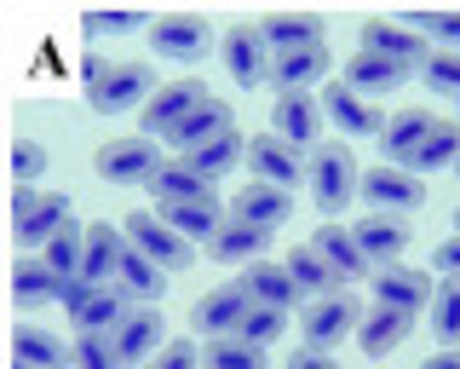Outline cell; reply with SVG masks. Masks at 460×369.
<instances>
[{"instance_id":"50","label":"cell","mask_w":460,"mask_h":369,"mask_svg":"<svg viewBox=\"0 0 460 369\" xmlns=\"http://www.w3.org/2000/svg\"><path fill=\"white\" fill-rule=\"evenodd\" d=\"M110 64H115V58H104V52H86V58H81V81H86V93H93L98 81L110 76Z\"/></svg>"},{"instance_id":"28","label":"cell","mask_w":460,"mask_h":369,"mask_svg":"<svg viewBox=\"0 0 460 369\" xmlns=\"http://www.w3.org/2000/svg\"><path fill=\"white\" fill-rule=\"evenodd\" d=\"M64 289L69 283L58 277L47 260H35V254L12 266V301L18 306H64Z\"/></svg>"},{"instance_id":"13","label":"cell","mask_w":460,"mask_h":369,"mask_svg":"<svg viewBox=\"0 0 460 369\" xmlns=\"http://www.w3.org/2000/svg\"><path fill=\"white\" fill-rule=\"evenodd\" d=\"M225 69H230L236 87H265V81H270L277 52L265 47L259 23H236V30H225Z\"/></svg>"},{"instance_id":"7","label":"cell","mask_w":460,"mask_h":369,"mask_svg":"<svg viewBox=\"0 0 460 369\" xmlns=\"http://www.w3.org/2000/svg\"><path fill=\"white\" fill-rule=\"evenodd\" d=\"M150 52H162L172 64H196L213 52V23L196 18V12H167V18L150 23Z\"/></svg>"},{"instance_id":"54","label":"cell","mask_w":460,"mask_h":369,"mask_svg":"<svg viewBox=\"0 0 460 369\" xmlns=\"http://www.w3.org/2000/svg\"><path fill=\"white\" fill-rule=\"evenodd\" d=\"M455 174H460V167H455Z\"/></svg>"},{"instance_id":"52","label":"cell","mask_w":460,"mask_h":369,"mask_svg":"<svg viewBox=\"0 0 460 369\" xmlns=\"http://www.w3.org/2000/svg\"><path fill=\"white\" fill-rule=\"evenodd\" d=\"M455 231H460V208H455Z\"/></svg>"},{"instance_id":"18","label":"cell","mask_w":460,"mask_h":369,"mask_svg":"<svg viewBox=\"0 0 460 369\" xmlns=\"http://www.w3.org/2000/svg\"><path fill=\"white\" fill-rule=\"evenodd\" d=\"M368 294L374 306H392V311H420L431 306V294H438V283H431L426 272H414V266H380V272L368 277Z\"/></svg>"},{"instance_id":"31","label":"cell","mask_w":460,"mask_h":369,"mask_svg":"<svg viewBox=\"0 0 460 369\" xmlns=\"http://www.w3.org/2000/svg\"><path fill=\"white\" fill-rule=\"evenodd\" d=\"M265 248H270V231H253V225H242V220H225V231L208 243V260L242 266V272H248L253 260H265Z\"/></svg>"},{"instance_id":"2","label":"cell","mask_w":460,"mask_h":369,"mask_svg":"<svg viewBox=\"0 0 460 369\" xmlns=\"http://www.w3.org/2000/svg\"><path fill=\"white\" fill-rule=\"evenodd\" d=\"M311 196H316V208L323 214H340L351 196H363V167H357V156L345 150V145H323L311 156Z\"/></svg>"},{"instance_id":"53","label":"cell","mask_w":460,"mask_h":369,"mask_svg":"<svg viewBox=\"0 0 460 369\" xmlns=\"http://www.w3.org/2000/svg\"><path fill=\"white\" fill-rule=\"evenodd\" d=\"M455 116H460V104H455Z\"/></svg>"},{"instance_id":"51","label":"cell","mask_w":460,"mask_h":369,"mask_svg":"<svg viewBox=\"0 0 460 369\" xmlns=\"http://www.w3.org/2000/svg\"><path fill=\"white\" fill-rule=\"evenodd\" d=\"M420 369H460V346H455V352H443V346H438V352H431V358H426Z\"/></svg>"},{"instance_id":"21","label":"cell","mask_w":460,"mask_h":369,"mask_svg":"<svg viewBox=\"0 0 460 369\" xmlns=\"http://www.w3.org/2000/svg\"><path fill=\"white\" fill-rule=\"evenodd\" d=\"M311 248L340 272V283H368V266H374V260L363 254V243H357L351 225H334V220L316 225V231H311Z\"/></svg>"},{"instance_id":"20","label":"cell","mask_w":460,"mask_h":369,"mask_svg":"<svg viewBox=\"0 0 460 369\" xmlns=\"http://www.w3.org/2000/svg\"><path fill=\"white\" fill-rule=\"evenodd\" d=\"M127 225H110V220H93L86 225V283H98V289H115V272H121L127 260Z\"/></svg>"},{"instance_id":"46","label":"cell","mask_w":460,"mask_h":369,"mask_svg":"<svg viewBox=\"0 0 460 369\" xmlns=\"http://www.w3.org/2000/svg\"><path fill=\"white\" fill-rule=\"evenodd\" d=\"M277 335H288V311H270V306H253V318L242 323V340H253V346H270Z\"/></svg>"},{"instance_id":"42","label":"cell","mask_w":460,"mask_h":369,"mask_svg":"<svg viewBox=\"0 0 460 369\" xmlns=\"http://www.w3.org/2000/svg\"><path fill=\"white\" fill-rule=\"evenodd\" d=\"M155 18H144V12H86L81 18V35L86 40H104V35H133V30H150Z\"/></svg>"},{"instance_id":"3","label":"cell","mask_w":460,"mask_h":369,"mask_svg":"<svg viewBox=\"0 0 460 369\" xmlns=\"http://www.w3.org/2000/svg\"><path fill=\"white\" fill-rule=\"evenodd\" d=\"M201 104H213V93H208V81H196V76H184V81H167L162 93L150 98V104L138 110V122H144V139H172L184 122L196 116Z\"/></svg>"},{"instance_id":"34","label":"cell","mask_w":460,"mask_h":369,"mask_svg":"<svg viewBox=\"0 0 460 369\" xmlns=\"http://www.w3.org/2000/svg\"><path fill=\"white\" fill-rule=\"evenodd\" d=\"M184 167H196L201 179L213 184V191H219V179L230 174V167L236 162H248V139L242 133H225V139H213V145H201V150H190V156H179Z\"/></svg>"},{"instance_id":"36","label":"cell","mask_w":460,"mask_h":369,"mask_svg":"<svg viewBox=\"0 0 460 369\" xmlns=\"http://www.w3.org/2000/svg\"><path fill=\"white\" fill-rule=\"evenodd\" d=\"M282 266L294 272L299 289H305V301H328V294H345V289H340V272H334V266H328L311 243H305V248H294Z\"/></svg>"},{"instance_id":"29","label":"cell","mask_w":460,"mask_h":369,"mask_svg":"<svg viewBox=\"0 0 460 369\" xmlns=\"http://www.w3.org/2000/svg\"><path fill=\"white\" fill-rule=\"evenodd\" d=\"M115 289H121L127 306H155V301L167 294V272H162L155 260H144L138 248H127L121 272H115Z\"/></svg>"},{"instance_id":"37","label":"cell","mask_w":460,"mask_h":369,"mask_svg":"<svg viewBox=\"0 0 460 369\" xmlns=\"http://www.w3.org/2000/svg\"><path fill=\"white\" fill-rule=\"evenodd\" d=\"M150 191H155V208L162 202H196V196H213V184L196 174V167H184V162H167L162 174L150 179Z\"/></svg>"},{"instance_id":"5","label":"cell","mask_w":460,"mask_h":369,"mask_svg":"<svg viewBox=\"0 0 460 369\" xmlns=\"http://www.w3.org/2000/svg\"><path fill=\"white\" fill-rule=\"evenodd\" d=\"M357 52L392 58V64H402V69H414V76H420L426 58H431L438 47H431V40L414 30L409 18H368V23H363V40H357Z\"/></svg>"},{"instance_id":"35","label":"cell","mask_w":460,"mask_h":369,"mask_svg":"<svg viewBox=\"0 0 460 369\" xmlns=\"http://www.w3.org/2000/svg\"><path fill=\"white\" fill-rule=\"evenodd\" d=\"M225 133H236V122H230V110H225V98H213V104H201L190 122L179 127V133L167 139V145H179V156H190L201 145H213V139H225Z\"/></svg>"},{"instance_id":"43","label":"cell","mask_w":460,"mask_h":369,"mask_svg":"<svg viewBox=\"0 0 460 369\" xmlns=\"http://www.w3.org/2000/svg\"><path fill=\"white\" fill-rule=\"evenodd\" d=\"M6 167H12V184H40L47 179V150H40L35 139H12Z\"/></svg>"},{"instance_id":"32","label":"cell","mask_w":460,"mask_h":369,"mask_svg":"<svg viewBox=\"0 0 460 369\" xmlns=\"http://www.w3.org/2000/svg\"><path fill=\"white\" fill-rule=\"evenodd\" d=\"M259 35H265V47L277 52V58L323 47V23H316V18H299V12H277V18H265V23H259Z\"/></svg>"},{"instance_id":"19","label":"cell","mask_w":460,"mask_h":369,"mask_svg":"<svg viewBox=\"0 0 460 369\" xmlns=\"http://www.w3.org/2000/svg\"><path fill=\"white\" fill-rule=\"evenodd\" d=\"M236 283H242V294H248L253 306H270V311H294L299 301H305V289L294 283V272L277 266V260H253Z\"/></svg>"},{"instance_id":"48","label":"cell","mask_w":460,"mask_h":369,"mask_svg":"<svg viewBox=\"0 0 460 369\" xmlns=\"http://www.w3.org/2000/svg\"><path fill=\"white\" fill-rule=\"evenodd\" d=\"M431 266H438L443 277H460V231H455V237H443V243H438V254H431Z\"/></svg>"},{"instance_id":"6","label":"cell","mask_w":460,"mask_h":369,"mask_svg":"<svg viewBox=\"0 0 460 369\" xmlns=\"http://www.w3.org/2000/svg\"><path fill=\"white\" fill-rule=\"evenodd\" d=\"M64 311H69V323H75V335H115L133 306L121 301V289H98V283L75 277L64 289Z\"/></svg>"},{"instance_id":"9","label":"cell","mask_w":460,"mask_h":369,"mask_svg":"<svg viewBox=\"0 0 460 369\" xmlns=\"http://www.w3.org/2000/svg\"><path fill=\"white\" fill-rule=\"evenodd\" d=\"M363 202L374 208V214H402L409 220L414 208L426 202V184L420 174H409V167H363Z\"/></svg>"},{"instance_id":"25","label":"cell","mask_w":460,"mask_h":369,"mask_svg":"<svg viewBox=\"0 0 460 369\" xmlns=\"http://www.w3.org/2000/svg\"><path fill=\"white\" fill-rule=\"evenodd\" d=\"M443 116H431V110H402V116L385 122V133H380V150H385V162L392 167H409L414 162V150L431 139V127H438Z\"/></svg>"},{"instance_id":"41","label":"cell","mask_w":460,"mask_h":369,"mask_svg":"<svg viewBox=\"0 0 460 369\" xmlns=\"http://www.w3.org/2000/svg\"><path fill=\"white\" fill-rule=\"evenodd\" d=\"M69 369H127L121 352H115L110 335H75V346H69Z\"/></svg>"},{"instance_id":"33","label":"cell","mask_w":460,"mask_h":369,"mask_svg":"<svg viewBox=\"0 0 460 369\" xmlns=\"http://www.w3.org/2000/svg\"><path fill=\"white\" fill-rule=\"evenodd\" d=\"M316 81L328 87V47H311V52H288V58H277V69H270V87L282 93H311Z\"/></svg>"},{"instance_id":"4","label":"cell","mask_w":460,"mask_h":369,"mask_svg":"<svg viewBox=\"0 0 460 369\" xmlns=\"http://www.w3.org/2000/svg\"><path fill=\"white\" fill-rule=\"evenodd\" d=\"M98 179L104 184H121V191H133V184H150L155 174H162V145H155V139H110L104 150H98Z\"/></svg>"},{"instance_id":"15","label":"cell","mask_w":460,"mask_h":369,"mask_svg":"<svg viewBox=\"0 0 460 369\" xmlns=\"http://www.w3.org/2000/svg\"><path fill=\"white\" fill-rule=\"evenodd\" d=\"M248 167H253V179H259V184H277V191H294V184H305V179H311V162H305V156H299L294 145H282L277 133L248 139Z\"/></svg>"},{"instance_id":"10","label":"cell","mask_w":460,"mask_h":369,"mask_svg":"<svg viewBox=\"0 0 460 369\" xmlns=\"http://www.w3.org/2000/svg\"><path fill=\"white\" fill-rule=\"evenodd\" d=\"M155 93H162V87H155V76H150L144 64H110V76L98 81V87L86 93V98H93V110H98V116H127L133 104L144 110Z\"/></svg>"},{"instance_id":"8","label":"cell","mask_w":460,"mask_h":369,"mask_svg":"<svg viewBox=\"0 0 460 369\" xmlns=\"http://www.w3.org/2000/svg\"><path fill=\"white\" fill-rule=\"evenodd\" d=\"M363 329V311H357L351 294H328V301H305L299 311V335H305V346L316 352H334L345 335Z\"/></svg>"},{"instance_id":"45","label":"cell","mask_w":460,"mask_h":369,"mask_svg":"<svg viewBox=\"0 0 460 369\" xmlns=\"http://www.w3.org/2000/svg\"><path fill=\"white\" fill-rule=\"evenodd\" d=\"M420 81L431 93H443V98H455L460 104V52H431L426 69H420Z\"/></svg>"},{"instance_id":"12","label":"cell","mask_w":460,"mask_h":369,"mask_svg":"<svg viewBox=\"0 0 460 369\" xmlns=\"http://www.w3.org/2000/svg\"><path fill=\"white\" fill-rule=\"evenodd\" d=\"M270 133L294 150H323V104H316L311 93L270 98Z\"/></svg>"},{"instance_id":"16","label":"cell","mask_w":460,"mask_h":369,"mask_svg":"<svg viewBox=\"0 0 460 369\" xmlns=\"http://www.w3.org/2000/svg\"><path fill=\"white\" fill-rule=\"evenodd\" d=\"M316 98H323V116L334 122L345 139H380V133H385V122H392V116H380V104L357 98L351 87H345V81H328V87L316 93Z\"/></svg>"},{"instance_id":"38","label":"cell","mask_w":460,"mask_h":369,"mask_svg":"<svg viewBox=\"0 0 460 369\" xmlns=\"http://www.w3.org/2000/svg\"><path fill=\"white\" fill-rule=\"evenodd\" d=\"M426 311H431V335L443 340V352H455L460 346V277H443Z\"/></svg>"},{"instance_id":"30","label":"cell","mask_w":460,"mask_h":369,"mask_svg":"<svg viewBox=\"0 0 460 369\" xmlns=\"http://www.w3.org/2000/svg\"><path fill=\"white\" fill-rule=\"evenodd\" d=\"M414 318L409 311H392V306H368L363 311V329H357V346L368 352V358H385V352H397L402 340H409Z\"/></svg>"},{"instance_id":"17","label":"cell","mask_w":460,"mask_h":369,"mask_svg":"<svg viewBox=\"0 0 460 369\" xmlns=\"http://www.w3.org/2000/svg\"><path fill=\"white\" fill-rule=\"evenodd\" d=\"M110 340H115V352H121V364H127V369H144V364L155 358V352L167 346V318H162L155 306H133V311L121 318V329H115Z\"/></svg>"},{"instance_id":"49","label":"cell","mask_w":460,"mask_h":369,"mask_svg":"<svg viewBox=\"0 0 460 369\" xmlns=\"http://www.w3.org/2000/svg\"><path fill=\"white\" fill-rule=\"evenodd\" d=\"M288 369H340L334 352H316V346H299L294 358H288Z\"/></svg>"},{"instance_id":"23","label":"cell","mask_w":460,"mask_h":369,"mask_svg":"<svg viewBox=\"0 0 460 369\" xmlns=\"http://www.w3.org/2000/svg\"><path fill=\"white\" fill-rule=\"evenodd\" d=\"M351 231H357V243H363V254L374 266H397L402 254H409V243H414V231H409L402 214H363Z\"/></svg>"},{"instance_id":"11","label":"cell","mask_w":460,"mask_h":369,"mask_svg":"<svg viewBox=\"0 0 460 369\" xmlns=\"http://www.w3.org/2000/svg\"><path fill=\"white\" fill-rule=\"evenodd\" d=\"M127 243H133L144 260H155L167 277H172V272H184V266L196 260V248L184 243V237L172 231L162 214H133V220H127Z\"/></svg>"},{"instance_id":"26","label":"cell","mask_w":460,"mask_h":369,"mask_svg":"<svg viewBox=\"0 0 460 369\" xmlns=\"http://www.w3.org/2000/svg\"><path fill=\"white\" fill-rule=\"evenodd\" d=\"M155 214H162L172 231L184 237V243H190V237H208V243H213V237L225 231L230 208H219V196H196V202H162Z\"/></svg>"},{"instance_id":"1","label":"cell","mask_w":460,"mask_h":369,"mask_svg":"<svg viewBox=\"0 0 460 369\" xmlns=\"http://www.w3.org/2000/svg\"><path fill=\"white\" fill-rule=\"evenodd\" d=\"M69 225H75V208H69L64 191H40V184H18L12 191V243L18 248L47 254Z\"/></svg>"},{"instance_id":"39","label":"cell","mask_w":460,"mask_h":369,"mask_svg":"<svg viewBox=\"0 0 460 369\" xmlns=\"http://www.w3.org/2000/svg\"><path fill=\"white\" fill-rule=\"evenodd\" d=\"M201 369H265V346L230 335V340H208L201 346Z\"/></svg>"},{"instance_id":"40","label":"cell","mask_w":460,"mask_h":369,"mask_svg":"<svg viewBox=\"0 0 460 369\" xmlns=\"http://www.w3.org/2000/svg\"><path fill=\"white\" fill-rule=\"evenodd\" d=\"M40 260H47V266H52V272L64 277V283H75V277L86 272V225H69V231L58 237V243H52L47 254H40Z\"/></svg>"},{"instance_id":"27","label":"cell","mask_w":460,"mask_h":369,"mask_svg":"<svg viewBox=\"0 0 460 369\" xmlns=\"http://www.w3.org/2000/svg\"><path fill=\"white\" fill-rule=\"evenodd\" d=\"M12 369H69V352L52 329L18 323V329H12Z\"/></svg>"},{"instance_id":"44","label":"cell","mask_w":460,"mask_h":369,"mask_svg":"<svg viewBox=\"0 0 460 369\" xmlns=\"http://www.w3.org/2000/svg\"><path fill=\"white\" fill-rule=\"evenodd\" d=\"M409 23L426 40H438V52H460V12H414Z\"/></svg>"},{"instance_id":"24","label":"cell","mask_w":460,"mask_h":369,"mask_svg":"<svg viewBox=\"0 0 460 369\" xmlns=\"http://www.w3.org/2000/svg\"><path fill=\"white\" fill-rule=\"evenodd\" d=\"M409 76L414 69H402V64H392V58H374V52H351V64H345V87H351L357 98H385V93H397V87H409Z\"/></svg>"},{"instance_id":"14","label":"cell","mask_w":460,"mask_h":369,"mask_svg":"<svg viewBox=\"0 0 460 369\" xmlns=\"http://www.w3.org/2000/svg\"><path fill=\"white\" fill-rule=\"evenodd\" d=\"M253 318V301L242 294V283H225V289L201 294V301L190 306V329H201L208 340H230L242 335V323Z\"/></svg>"},{"instance_id":"22","label":"cell","mask_w":460,"mask_h":369,"mask_svg":"<svg viewBox=\"0 0 460 369\" xmlns=\"http://www.w3.org/2000/svg\"><path fill=\"white\" fill-rule=\"evenodd\" d=\"M288 214H294V191H277V184H248V191H236V202H230V220L253 225V231H282Z\"/></svg>"},{"instance_id":"47","label":"cell","mask_w":460,"mask_h":369,"mask_svg":"<svg viewBox=\"0 0 460 369\" xmlns=\"http://www.w3.org/2000/svg\"><path fill=\"white\" fill-rule=\"evenodd\" d=\"M144 369H201V352L190 346V340H167V346L155 352Z\"/></svg>"}]
</instances>
